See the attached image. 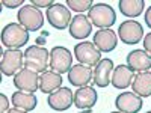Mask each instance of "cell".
<instances>
[{"label": "cell", "mask_w": 151, "mask_h": 113, "mask_svg": "<svg viewBox=\"0 0 151 113\" xmlns=\"http://www.w3.org/2000/svg\"><path fill=\"white\" fill-rule=\"evenodd\" d=\"M144 18H145V23H147V26H148V27L151 29V6H150V8L147 9V12H145V17H144Z\"/></svg>", "instance_id": "cell-29"}, {"label": "cell", "mask_w": 151, "mask_h": 113, "mask_svg": "<svg viewBox=\"0 0 151 113\" xmlns=\"http://www.w3.org/2000/svg\"><path fill=\"white\" fill-rule=\"evenodd\" d=\"M73 67V54L64 45H56L50 51V68L59 74H68Z\"/></svg>", "instance_id": "cell-7"}, {"label": "cell", "mask_w": 151, "mask_h": 113, "mask_svg": "<svg viewBox=\"0 0 151 113\" xmlns=\"http://www.w3.org/2000/svg\"><path fill=\"white\" fill-rule=\"evenodd\" d=\"M68 32H70V35L74 38V39L83 41V39H86V38L91 35V32H92V23H91L89 18H88V15L77 14L76 17H73L71 24L68 27Z\"/></svg>", "instance_id": "cell-15"}, {"label": "cell", "mask_w": 151, "mask_h": 113, "mask_svg": "<svg viewBox=\"0 0 151 113\" xmlns=\"http://www.w3.org/2000/svg\"><path fill=\"white\" fill-rule=\"evenodd\" d=\"M94 45L103 53H110L118 45V33L113 29H100L94 33Z\"/></svg>", "instance_id": "cell-12"}, {"label": "cell", "mask_w": 151, "mask_h": 113, "mask_svg": "<svg viewBox=\"0 0 151 113\" xmlns=\"http://www.w3.org/2000/svg\"><path fill=\"white\" fill-rule=\"evenodd\" d=\"M30 5H33L38 9H42V8L48 9L50 6L55 5V2H53V0H30Z\"/></svg>", "instance_id": "cell-25"}, {"label": "cell", "mask_w": 151, "mask_h": 113, "mask_svg": "<svg viewBox=\"0 0 151 113\" xmlns=\"http://www.w3.org/2000/svg\"><path fill=\"white\" fill-rule=\"evenodd\" d=\"M62 75L55 71H45L40 75V91L42 94H53L58 91L59 87H62Z\"/></svg>", "instance_id": "cell-20"}, {"label": "cell", "mask_w": 151, "mask_h": 113, "mask_svg": "<svg viewBox=\"0 0 151 113\" xmlns=\"http://www.w3.org/2000/svg\"><path fill=\"white\" fill-rule=\"evenodd\" d=\"M45 17H47V21L50 23V26L58 30L68 29L73 20L70 8L64 3H55L53 6H50L45 12Z\"/></svg>", "instance_id": "cell-6"}, {"label": "cell", "mask_w": 151, "mask_h": 113, "mask_svg": "<svg viewBox=\"0 0 151 113\" xmlns=\"http://www.w3.org/2000/svg\"><path fill=\"white\" fill-rule=\"evenodd\" d=\"M29 41V30L20 23H9L2 30V44L11 50H20Z\"/></svg>", "instance_id": "cell-2"}, {"label": "cell", "mask_w": 151, "mask_h": 113, "mask_svg": "<svg viewBox=\"0 0 151 113\" xmlns=\"http://www.w3.org/2000/svg\"><path fill=\"white\" fill-rule=\"evenodd\" d=\"M8 113H29V112H26V110H21V109H17V107H14V109L8 110Z\"/></svg>", "instance_id": "cell-30"}, {"label": "cell", "mask_w": 151, "mask_h": 113, "mask_svg": "<svg viewBox=\"0 0 151 113\" xmlns=\"http://www.w3.org/2000/svg\"><path fill=\"white\" fill-rule=\"evenodd\" d=\"M3 6L6 8H11V9H14V8H18V6H24V0H3L2 2Z\"/></svg>", "instance_id": "cell-26"}, {"label": "cell", "mask_w": 151, "mask_h": 113, "mask_svg": "<svg viewBox=\"0 0 151 113\" xmlns=\"http://www.w3.org/2000/svg\"><path fill=\"white\" fill-rule=\"evenodd\" d=\"M118 8L121 11V14L124 17H139L144 8H145V2L144 0H119L118 2Z\"/></svg>", "instance_id": "cell-23"}, {"label": "cell", "mask_w": 151, "mask_h": 113, "mask_svg": "<svg viewBox=\"0 0 151 113\" xmlns=\"http://www.w3.org/2000/svg\"><path fill=\"white\" fill-rule=\"evenodd\" d=\"M8 106L9 99L6 98L5 94H0V113H8Z\"/></svg>", "instance_id": "cell-27"}, {"label": "cell", "mask_w": 151, "mask_h": 113, "mask_svg": "<svg viewBox=\"0 0 151 113\" xmlns=\"http://www.w3.org/2000/svg\"><path fill=\"white\" fill-rule=\"evenodd\" d=\"M68 82L76 86V87H83L91 83V80H94V68L88 67L83 64H77L73 65L71 69L68 71Z\"/></svg>", "instance_id": "cell-14"}, {"label": "cell", "mask_w": 151, "mask_h": 113, "mask_svg": "<svg viewBox=\"0 0 151 113\" xmlns=\"http://www.w3.org/2000/svg\"><path fill=\"white\" fill-rule=\"evenodd\" d=\"M47 103L55 112H65L74 104V94L68 87H59L58 91L48 95Z\"/></svg>", "instance_id": "cell-11"}, {"label": "cell", "mask_w": 151, "mask_h": 113, "mask_svg": "<svg viewBox=\"0 0 151 113\" xmlns=\"http://www.w3.org/2000/svg\"><path fill=\"white\" fill-rule=\"evenodd\" d=\"M113 60L109 57H104L98 62L94 68V83L98 87H107L112 80V72H113Z\"/></svg>", "instance_id": "cell-16"}, {"label": "cell", "mask_w": 151, "mask_h": 113, "mask_svg": "<svg viewBox=\"0 0 151 113\" xmlns=\"http://www.w3.org/2000/svg\"><path fill=\"white\" fill-rule=\"evenodd\" d=\"M12 104L17 109H21V110H26V112H32L36 104H38V99L35 97V94L32 92H24V91H17L12 94V98H11Z\"/></svg>", "instance_id": "cell-22"}, {"label": "cell", "mask_w": 151, "mask_h": 113, "mask_svg": "<svg viewBox=\"0 0 151 113\" xmlns=\"http://www.w3.org/2000/svg\"><path fill=\"white\" fill-rule=\"evenodd\" d=\"M17 18H18V23L29 32L41 30L44 26L42 12H41V9L35 8L33 5H24L23 8H20Z\"/></svg>", "instance_id": "cell-4"}, {"label": "cell", "mask_w": 151, "mask_h": 113, "mask_svg": "<svg viewBox=\"0 0 151 113\" xmlns=\"http://www.w3.org/2000/svg\"><path fill=\"white\" fill-rule=\"evenodd\" d=\"M97 99H98V94L92 86L79 87L74 92V106L79 110L92 109L97 104Z\"/></svg>", "instance_id": "cell-17"}, {"label": "cell", "mask_w": 151, "mask_h": 113, "mask_svg": "<svg viewBox=\"0 0 151 113\" xmlns=\"http://www.w3.org/2000/svg\"><path fill=\"white\" fill-rule=\"evenodd\" d=\"M142 42H144V50L151 56V32L144 36V41Z\"/></svg>", "instance_id": "cell-28"}, {"label": "cell", "mask_w": 151, "mask_h": 113, "mask_svg": "<svg viewBox=\"0 0 151 113\" xmlns=\"http://www.w3.org/2000/svg\"><path fill=\"white\" fill-rule=\"evenodd\" d=\"M125 65L133 71L145 72L151 68V56L145 50H133L127 54V64Z\"/></svg>", "instance_id": "cell-19"}, {"label": "cell", "mask_w": 151, "mask_h": 113, "mask_svg": "<svg viewBox=\"0 0 151 113\" xmlns=\"http://www.w3.org/2000/svg\"><path fill=\"white\" fill-rule=\"evenodd\" d=\"M144 101L134 92H121L115 99V107L121 113H139Z\"/></svg>", "instance_id": "cell-13"}, {"label": "cell", "mask_w": 151, "mask_h": 113, "mask_svg": "<svg viewBox=\"0 0 151 113\" xmlns=\"http://www.w3.org/2000/svg\"><path fill=\"white\" fill-rule=\"evenodd\" d=\"M67 6L70 8V11H76L77 14H82V12L88 11L94 6L92 0H67Z\"/></svg>", "instance_id": "cell-24"}, {"label": "cell", "mask_w": 151, "mask_h": 113, "mask_svg": "<svg viewBox=\"0 0 151 113\" xmlns=\"http://www.w3.org/2000/svg\"><path fill=\"white\" fill-rule=\"evenodd\" d=\"M14 84L18 91L35 94L40 91V74L29 68H23L14 75Z\"/></svg>", "instance_id": "cell-10"}, {"label": "cell", "mask_w": 151, "mask_h": 113, "mask_svg": "<svg viewBox=\"0 0 151 113\" xmlns=\"http://www.w3.org/2000/svg\"><path fill=\"white\" fill-rule=\"evenodd\" d=\"M132 89L136 95H139L141 98H148L151 97V72H137L133 79Z\"/></svg>", "instance_id": "cell-21"}, {"label": "cell", "mask_w": 151, "mask_h": 113, "mask_svg": "<svg viewBox=\"0 0 151 113\" xmlns=\"http://www.w3.org/2000/svg\"><path fill=\"white\" fill-rule=\"evenodd\" d=\"M50 67V51L41 45H30L24 51V68L42 74Z\"/></svg>", "instance_id": "cell-1"}, {"label": "cell", "mask_w": 151, "mask_h": 113, "mask_svg": "<svg viewBox=\"0 0 151 113\" xmlns=\"http://www.w3.org/2000/svg\"><path fill=\"white\" fill-rule=\"evenodd\" d=\"M112 113H121V112H112Z\"/></svg>", "instance_id": "cell-31"}, {"label": "cell", "mask_w": 151, "mask_h": 113, "mask_svg": "<svg viewBox=\"0 0 151 113\" xmlns=\"http://www.w3.org/2000/svg\"><path fill=\"white\" fill-rule=\"evenodd\" d=\"M133 79H134V71L132 68H129L127 65H116L112 72L110 84L115 89H127L129 86H132Z\"/></svg>", "instance_id": "cell-18"}, {"label": "cell", "mask_w": 151, "mask_h": 113, "mask_svg": "<svg viewBox=\"0 0 151 113\" xmlns=\"http://www.w3.org/2000/svg\"><path fill=\"white\" fill-rule=\"evenodd\" d=\"M24 67V53L20 50H11L6 48V51L2 53L0 59V71L6 77H14V75L21 71Z\"/></svg>", "instance_id": "cell-5"}, {"label": "cell", "mask_w": 151, "mask_h": 113, "mask_svg": "<svg viewBox=\"0 0 151 113\" xmlns=\"http://www.w3.org/2000/svg\"><path fill=\"white\" fill-rule=\"evenodd\" d=\"M88 18L91 20L92 26L100 29H110L116 21V12L110 5L107 3H95L89 12H88Z\"/></svg>", "instance_id": "cell-3"}, {"label": "cell", "mask_w": 151, "mask_h": 113, "mask_svg": "<svg viewBox=\"0 0 151 113\" xmlns=\"http://www.w3.org/2000/svg\"><path fill=\"white\" fill-rule=\"evenodd\" d=\"M118 38L127 45L137 44L144 38V27L136 20H125L118 27Z\"/></svg>", "instance_id": "cell-9"}, {"label": "cell", "mask_w": 151, "mask_h": 113, "mask_svg": "<svg viewBox=\"0 0 151 113\" xmlns=\"http://www.w3.org/2000/svg\"><path fill=\"white\" fill-rule=\"evenodd\" d=\"M74 56L79 64H83L88 67H95L101 60V51L94 45V42H89V41H82L76 45Z\"/></svg>", "instance_id": "cell-8"}, {"label": "cell", "mask_w": 151, "mask_h": 113, "mask_svg": "<svg viewBox=\"0 0 151 113\" xmlns=\"http://www.w3.org/2000/svg\"><path fill=\"white\" fill-rule=\"evenodd\" d=\"M147 113H151V110H150V112H147Z\"/></svg>", "instance_id": "cell-32"}]
</instances>
